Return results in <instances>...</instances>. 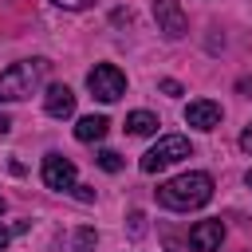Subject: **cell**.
Returning a JSON list of instances; mask_svg holds the SVG:
<instances>
[{
	"label": "cell",
	"instance_id": "ac0fdd59",
	"mask_svg": "<svg viewBox=\"0 0 252 252\" xmlns=\"http://www.w3.org/2000/svg\"><path fill=\"white\" fill-rule=\"evenodd\" d=\"M55 4H59V8H87L91 0H55Z\"/></svg>",
	"mask_w": 252,
	"mask_h": 252
},
{
	"label": "cell",
	"instance_id": "9c48e42d",
	"mask_svg": "<svg viewBox=\"0 0 252 252\" xmlns=\"http://www.w3.org/2000/svg\"><path fill=\"white\" fill-rule=\"evenodd\" d=\"M43 110L51 114V118H71L75 114V94H71V87H47V94H43Z\"/></svg>",
	"mask_w": 252,
	"mask_h": 252
},
{
	"label": "cell",
	"instance_id": "52a82bcc",
	"mask_svg": "<svg viewBox=\"0 0 252 252\" xmlns=\"http://www.w3.org/2000/svg\"><path fill=\"white\" fill-rule=\"evenodd\" d=\"M224 240V224L220 220H197L189 228V248L193 252H217Z\"/></svg>",
	"mask_w": 252,
	"mask_h": 252
},
{
	"label": "cell",
	"instance_id": "6da1fadb",
	"mask_svg": "<svg viewBox=\"0 0 252 252\" xmlns=\"http://www.w3.org/2000/svg\"><path fill=\"white\" fill-rule=\"evenodd\" d=\"M209 197H213V177L209 173H181V177L158 185V201L165 209H177V213L201 209V205H209Z\"/></svg>",
	"mask_w": 252,
	"mask_h": 252
},
{
	"label": "cell",
	"instance_id": "5bb4252c",
	"mask_svg": "<svg viewBox=\"0 0 252 252\" xmlns=\"http://www.w3.org/2000/svg\"><path fill=\"white\" fill-rule=\"evenodd\" d=\"M236 91H240V94H248V98H252V75H244V79H240V83H236Z\"/></svg>",
	"mask_w": 252,
	"mask_h": 252
},
{
	"label": "cell",
	"instance_id": "3957f363",
	"mask_svg": "<svg viewBox=\"0 0 252 252\" xmlns=\"http://www.w3.org/2000/svg\"><path fill=\"white\" fill-rule=\"evenodd\" d=\"M189 154H193V150H189V138L169 134V138H161L154 150H146L142 173H158V169H165V165H173V161H181V158H189Z\"/></svg>",
	"mask_w": 252,
	"mask_h": 252
},
{
	"label": "cell",
	"instance_id": "8992f818",
	"mask_svg": "<svg viewBox=\"0 0 252 252\" xmlns=\"http://www.w3.org/2000/svg\"><path fill=\"white\" fill-rule=\"evenodd\" d=\"M154 20H158V32H165L169 39H181L185 28H189V20H185L177 0H154Z\"/></svg>",
	"mask_w": 252,
	"mask_h": 252
},
{
	"label": "cell",
	"instance_id": "ffe728a7",
	"mask_svg": "<svg viewBox=\"0 0 252 252\" xmlns=\"http://www.w3.org/2000/svg\"><path fill=\"white\" fill-rule=\"evenodd\" d=\"M8 248V228H0V252Z\"/></svg>",
	"mask_w": 252,
	"mask_h": 252
},
{
	"label": "cell",
	"instance_id": "4fadbf2b",
	"mask_svg": "<svg viewBox=\"0 0 252 252\" xmlns=\"http://www.w3.org/2000/svg\"><path fill=\"white\" fill-rule=\"evenodd\" d=\"M130 232H134V236L146 232V217H142V213H130Z\"/></svg>",
	"mask_w": 252,
	"mask_h": 252
},
{
	"label": "cell",
	"instance_id": "8fae6325",
	"mask_svg": "<svg viewBox=\"0 0 252 252\" xmlns=\"http://www.w3.org/2000/svg\"><path fill=\"white\" fill-rule=\"evenodd\" d=\"M126 130H130L134 138H146V134L158 130V114H150V110H134V114H126Z\"/></svg>",
	"mask_w": 252,
	"mask_h": 252
},
{
	"label": "cell",
	"instance_id": "ba28073f",
	"mask_svg": "<svg viewBox=\"0 0 252 252\" xmlns=\"http://www.w3.org/2000/svg\"><path fill=\"white\" fill-rule=\"evenodd\" d=\"M185 122L197 126V130H217V126H220V102H213V98L189 102V106H185Z\"/></svg>",
	"mask_w": 252,
	"mask_h": 252
},
{
	"label": "cell",
	"instance_id": "9a60e30c",
	"mask_svg": "<svg viewBox=\"0 0 252 252\" xmlns=\"http://www.w3.org/2000/svg\"><path fill=\"white\" fill-rule=\"evenodd\" d=\"M240 150H244V154H252V126L240 134Z\"/></svg>",
	"mask_w": 252,
	"mask_h": 252
},
{
	"label": "cell",
	"instance_id": "44dd1931",
	"mask_svg": "<svg viewBox=\"0 0 252 252\" xmlns=\"http://www.w3.org/2000/svg\"><path fill=\"white\" fill-rule=\"evenodd\" d=\"M248 185H252V169H248Z\"/></svg>",
	"mask_w": 252,
	"mask_h": 252
},
{
	"label": "cell",
	"instance_id": "7c38bea8",
	"mask_svg": "<svg viewBox=\"0 0 252 252\" xmlns=\"http://www.w3.org/2000/svg\"><path fill=\"white\" fill-rule=\"evenodd\" d=\"M98 165H102L106 173H118V169H122V158H118L114 150H102V154H98Z\"/></svg>",
	"mask_w": 252,
	"mask_h": 252
},
{
	"label": "cell",
	"instance_id": "5b68a950",
	"mask_svg": "<svg viewBox=\"0 0 252 252\" xmlns=\"http://www.w3.org/2000/svg\"><path fill=\"white\" fill-rule=\"evenodd\" d=\"M39 173H43V185L47 189H59V193L63 189H75V161L63 158V154H47Z\"/></svg>",
	"mask_w": 252,
	"mask_h": 252
},
{
	"label": "cell",
	"instance_id": "e0dca14e",
	"mask_svg": "<svg viewBox=\"0 0 252 252\" xmlns=\"http://www.w3.org/2000/svg\"><path fill=\"white\" fill-rule=\"evenodd\" d=\"M79 252H91V232H87V228L79 232Z\"/></svg>",
	"mask_w": 252,
	"mask_h": 252
},
{
	"label": "cell",
	"instance_id": "7a4b0ae2",
	"mask_svg": "<svg viewBox=\"0 0 252 252\" xmlns=\"http://www.w3.org/2000/svg\"><path fill=\"white\" fill-rule=\"evenodd\" d=\"M47 63L43 59H24V63H12L4 75H0V102H20L28 94L39 91V79H43Z\"/></svg>",
	"mask_w": 252,
	"mask_h": 252
},
{
	"label": "cell",
	"instance_id": "d6986e66",
	"mask_svg": "<svg viewBox=\"0 0 252 252\" xmlns=\"http://www.w3.org/2000/svg\"><path fill=\"white\" fill-rule=\"evenodd\" d=\"M8 130H12V122H8V118H4V114H0V138H4V134H8Z\"/></svg>",
	"mask_w": 252,
	"mask_h": 252
},
{
	"label": "cell",
	"instance_id": "277c9868",
	"mask_svg": "<svg viewBox=\"0 0 252 252\" xmlns=\"http://www.w3.org/2000/svg\"><path fill=\"white\" fill-rule=\"evenodd\" d=\"M87 87H91V94H94L98 102H114V98H122V91H126V75H122L114 63H98V67L87 75Z\"/></svg>",
	"mask_w": 252,
	"mask_h": 252
},
{
	"label": "cell",
	"instance_id": "30bf717a",
	"mask_svg": "<svg viewBox=\"0 0 252 252\" xmlns=\"http://www.w3.org/2000/svg\"><path fill=\"white\" fill-rule=\"evenodd\" d=\"M106 130H110V122H106L102 114H87V118H79L75 138H79V142H98V138H106Z\"/></svg>",
	"mask_w": 252,
	"mask_h": 252
},
{
	"label": "cell",
	"instance_id": "7402d4cb",
	"mask_svg": "<svg viewBox=\"0 0 252 252\" xmlns=\"http://www.w3.org/2000/svg\"><path fill=\"white\" fill-rule=\"evenodd\" d=\"M0 213H4V197H0Z\"/></svg>",
	"mask_w": 252,
	"mask_h": 252
},
{
	"label": "cell",
	"instance_id": "2e32d148",
	"mask_svg": "<svg viewBox=\"0 0 252 252\" xmlns=\"http://www.w3.org/2000/svg\"><path fill=\"white\" fill-rule=\"evenodd\" d=\"M161 91H165V94H181V83H173V79H165V83H161Z\"/></svg>",
	"mask_w": 252,
	"mask_h": 252
}]
</instances>
